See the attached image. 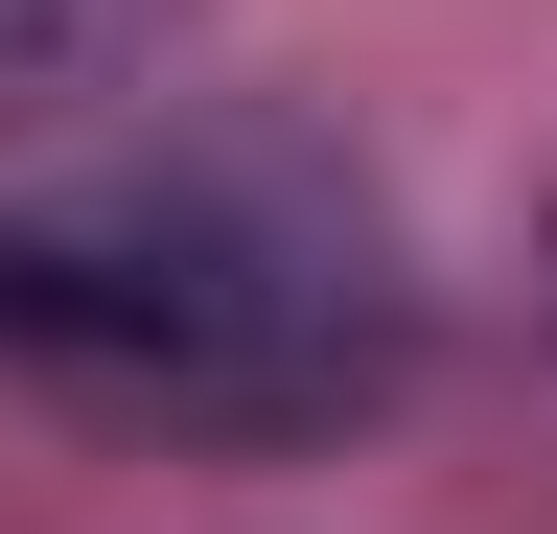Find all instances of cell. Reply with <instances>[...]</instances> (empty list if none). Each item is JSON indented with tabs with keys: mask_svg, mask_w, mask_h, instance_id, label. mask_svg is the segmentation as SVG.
<instances>
[{
	"mask_svg": "<svg viewBox=\"0 0 557 534\" xmlns=\"http://www.w3.org/2000/svg\"><path fill=\"white\" fill-rule=\"evenodd\" d=\"M163 24H186V0H0V140H24V116H94Z\"/></svg>",
	"mask_w": 557,
	"mask_h": 534,
	"instance_id": "7a4b0ae2",
	"label": "cell"
},
{
	"mask_svg": "<svg viewBox=\"0 0 557 534\" xmlns=\"http://www.w3.org/2000/svg\"><path fill=\"white\" fill-rule=\"evenodd\" d=\"M0 372L116 442H325L418 372L395 210L278 116H209L163 163L0 210Z\"/></svg>",
	"mask_w": 557,
	"mask_h": 534,
	"instance_id": "6da1fadb",
	"label": "cell"
}]
</instances>
